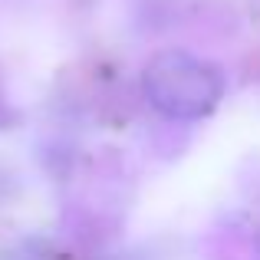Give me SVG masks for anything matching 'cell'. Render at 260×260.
Masks as SVG:
<instances>
[{
    "label": "cell",
    "instance_id": "6da1fadb",
    "mask_svg": "<svg viewBox=\"0 0 260 260\" xmlns=\"http://www.w3.org/2000/svg\"><path fill=\"white\" fill-rule=\"evenodd\" d=\"M145 99L168 119H204L224 95V76L214 63L184 50H165L142 73Z\"/></svg>",
    "mask_w": 260,
    "mask_h": 260
}]
</instances>
